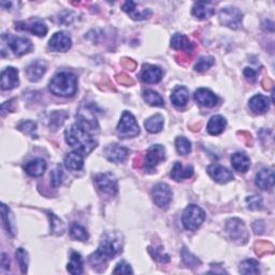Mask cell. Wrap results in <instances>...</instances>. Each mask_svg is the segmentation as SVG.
<instances>
[{
	"label": "cell",
	"instance_id": "obj_19",
	"mask_svg": "<svg viewBox=\"0 0 275 275\" xmlns=\"http://www.w3.org/2000/svg\"><path fill=\"white\" fill-rule=\"evenodd\" d=\"M9 47L12 50L15 56L20 57L25 54L29 53V52L32 50V43L29 39L26 38H13L10 42H9Z\"/></svg>",
	"mask_w": 275,
	"mask_h": 275
},
{
	"label": "cell",
	"instance_id": "obj_32",
	"mask_svg": "<svg viewBox=\"0 0 275 275\" xmlns=\"http://www.w3.org/2000/svg\"><path fill=\"white\" fill-rule=\"evenodd\" d=\"M144 126L150 133H158L163 128V117L160 114H156L145 120Z\"/></svg>",
	"mask_w": 275,
	"mask_h": 275
},
{
	"label": "cell",
	"instance_id": "obj_43",
	"mask_svg": "<svg viewBox=\"0 0 275 275\" xmlns=\"http://www.w3.org/2000/svg\"><path fill=\"white\" fill-rule=\"evenodd\" d=\"M246 203L249 210L258 211L262 209V199L259 196H251L246 198Z\"/></svg>",
	"mask_w": 275,
	"mask_h": 275
},
{
	"label": "cell",
	"instance_id": "obj_7",
	"mask_svg": "<svg viewBox=\"0 0 275 275\" xmlns=\"http://www.w3.org/2000/svg\"><path fill=\"white\" fill-rule=\"evenodd\" d=\"M172 191L169 185L165 183H159L155 185L152 189V198L154 203L156 204L158 208L167 210L172 201Z\"/></svg>",
	"mask_w": 275,
	"mask_h": 275
},
{
	"label": "cell",
	"instance_id": "obj_30",
	"mask_svg": "<svg viewBox=\"0 0 275 275\" xmlns=\"http://www.w3.org/2000/svg\"><path fill=\"white\" fill-rule=\"evenodd\" d=\"M226 125H227V120L225 117L221 115H214L209 120L206 129H208V132L210 134L218 135L225 130Z\"/></svg>",
	"mask_w": 275,
	"mask_h": 275
},
{
	"label": "cell",
	"instance_id": "obj_34",
	"mask_svg": "<svg viewBox=\"0 0 275 275\" xmlns=\"http://www.w3.org/2000/svg\"><path fill=\"white\" fill-rule=\"evenodd\" d=\"M70 236L73 240L76 241H87L89 236L88 232L83 226H81L80 223H72L70 227Z\"/></svg>",
	"mask_w": 275,
	"mask_h": 275
},
{
	"label": "cell",
	"instance_id": "obj_23",
	"mask_svg": "<svg viewBox=\"0 0 275 275\" xmlns=\"http://www.w3.org/2000/svg\"><path fill=\"white\" fill-rule=\"evenodd\" d=\"M24 170L31 177H39L43 175L47 170V162L42 158L32 159L24 166Z\"/></svg>",
	"mask_w": 275,
	"mask_h": 275
},
{
	"label": "cell",
	"instance_id": "obj_24",
	"mask_svg": "<svg viewBox=\"0 0 275 275\" xmlns=\"http://www.w3.org/2000/svg\"><path fill=\"white\" fill-rule=\"evenodd\" d=\"M249 109L256 114H263L270 109V100L263 95H256L248 102Z\"/></svg>",
	"mask_w": 275,
	"mask_h": 275
},
{
	"label": "cell",
	"instance_id": "obj_41",
	"mask_svg": "<svg viewBox=\"0 0 275 275\" xmlns=\"http://www.w3.org/2000/svg\"><path fill=\"white\" fill-rule=\"evenodd\" d=\"M16 259L17 262H19V265L21 268V271L23 274L27 273L28 269V255L26 253L24 248H19L16 251Z\"/></svg>",
	"mask_w": 275,
	"mask_h": 275
},
{
	"label": "cell",
	"instance_id": "obj_37",
	"mask_svg": "<svg viewBox=\"0 0 275 275\" xmlns=\"http://www.w3.org/2000/svg\"><path fill=\"white\" fill-rule=\"evenodd\" d=\"M175 148L179 155H188L192 152V143L185 136H177L175 140Z\"/></svg>",
	"mask_w": 275,
	"mask_h": 275
},
{
	"label": "cell",
	"instance_id": "obj_4",
	"mask_svg": "<svg viewBox=\"0 0 275 275\" xmlns=\"http://www.w3.org/2000/svg\"><path fill=\"white\" fill-rule=\"evenodd\" d=\"M205 219V213L200 206L189 204L183 212L182 221L186 230L196 231Z\"/></svg>",
	"mask_w": 275,
	"mask_h": 275
},
{
	"label": "cell",
	"instance_id": "obj_6",
	"mask_svg": "<svg viewBox=\"0 0 275 275\" xmlns=\"http://www.w3.org/2000/svg\"><path fill=\"white\" fill-rule=\"evenodd\" d=\"M219 22L221 25L231 29H238L242 23L243 14L238 8L226 7L219 11Z\"/></svg>",
	"mask_w": 275,
	"mask_h": 275
},
{
	"label": "cell",
	"instance_id": "obj_17",
	"mask_svg": "<svg viewBox=\"0 0 275 275\" xmlns=\"http://www.w3.org/2000/svg\"><path fill=\"white\" fill-rule=\"evenodd\" d=\"M123 10L134 21L148 20L153 14L151 9H138L135 3L133 2L125 3L123 6Z\"/></svg>",
	"mask_w": 275,
	"mask_h": 275
},
{
	"label": "cell",
	"instance_id": "obj_2",
	"mask_svg": "<svg viewBox=\"0 0 275 275\" xmlns=\"http://www.w3.org/2000/svg\"><path fill=\"white\" fill-rule=\"evenodd\" d=\"M65 139L68 145H70L71 148L84 155L89 154L97 146V142L95 141L89 132L77 124H74L67 129L65 132Z\"/></svg>",
	"mask_w": 275,
	"mask_h": 275
},
{
	"label": "cell",
	"instance_id": "obj_21",
	"mask_svg": "<svg viewBox=\"0 0 275 275\" xmlns=\"http://www.w3.org/2000/svg\"><path fill=\"white\" fill-rule=\"evenodd\" d=\"M171 48L175 51H183L187 55L192 54L194 52L193 43L189 39L182 33H175L171 39Z\"/></svg>",
	"mask_w": 275,
	"mask_h": 275
},
{
	"label": "cell",
	"instance_id": "obj_5",
	"mask_svg": "<svg viewBox=\"0 0 275 275\" xmlns=\"http://www.w3.org/2000/svg\"><path fill=\"white\" fill-rule=\"evenodd\" d=\"M116 132L120 139H128V138H134L140 133V128L138 125L134 116L128 111H124L120 117L119 123L116 127Z\"/></svg>",
	"mask_w": 275,
	"mask_h": 275
},
{
	"label": "cell",
	"instance_id": "obj_16",
	"mask_svg": "<svg viewBox=\"0 0 275 275\" xmlns=\"http://www.w3.org/2000/svg\"><path fill=\"white\" fill-rule=\"evenodd\" d=\"M194 99L198 105L204 108H213L217 105V97L215 94L210 89L206 88H199L195 91Z\"/></svg>",
	"mask_w": 275,
	"mask_h": 275
},
{
	"label": "cell",
	"instance_id": "obj_12",
	"mask_svg": "<svg viewBox=\"0 0 275 275\" xmlns=\"http://www.w3.org/2000/svg\"><path fill=\"white\" fill-rule=\"evenodd\" d=\"M103 154H105L106 158L109 161L114 163H122L127 159L129 150L117 143H112L107 146L105 151H103Z\"/></svg>",
	"mask_w": 275,
	"mask_h": 275
},
{
	"label": "cell",
	"instance_id": "obj_52",
	"mask_svg": "<svg viewBox=\"0 0 275 275\" xmlns=\"http://www.w3.org/2000/svg\"><path fill=\"white\" fill-rule=\"evenodd\" d=\"M123 65L125 67H128L129 69H130V70H134L135 67H136V64L133 62L132 59H128V58H124L123 59Z\"/></svg>",
	"mask_w": 275,
	"mask_h": 275
},
{
	"label": "cell",
	"instance_id": "obj_28",
	"mask_svg": "<svg viewBox=\"0 0 275 275\" xmlns=\"http://www.w3.org/2000/svg\"><path fill=\"white\" fill-rule=\"evenodd\" d=\"M214 14V8L212 3L198 2L193 7V15L199 20L209 19Z\"/></svg>",
	"mask_w": 275,
	"mask_h": 275
},
{
	"label": "cell",
	"instance_id": "obj_42",
	"mask_svg": "<svg viewBox=\"0 0 275 275\" xmlns=\"http://www.w3.org/2000/svg\"><path fill=\"white\" fill-rule=\"evenodd\" d=\"M27 29H29L31 33L36 34V36H38V37H44L45 34L48 33L47 25L43 22H41V21L32 22L30 24V26H28Z\"/></svg>",
	"mask_w": 275,
	"mask_h": 275
},
{
	"label": "cell",
	"instance_id": "obj_50",
	"mask_svg": "<svg viewBox=\"0 0 275 275\" xmlns=\"http://www.w3.org/2000/svg\"><path fill=\"white\" fill-rule=\"evenodd\" d=\"M243 74L244 76L246 77V80L248 82H255L256 81V76H257V72L254 70L253 68H245L244 71H243Z\"/></svg>",
	"mask_w": 275,
	"mask_h": 275
},
{
	"label": "cell",
	"instance_id": "obj_11",
	"mask_svg": "<svg viewBox=\"0 0 275 275\" xmlns=\"http://www.w3.org/2000/svg\"><path fill=\"white\" fill-rule=\"evenodd\" d=\"M77 125H80L85 130H96L98 128V122L96 115H95L94 107L93 106H86L81 107L79 113L76 114Z\"/></svg>",
	"mask_w": 275,
	"mask_h": 275
},
{
	"label": "cell",
	"instance_id": "obj_36",
	"mask_svg": "<svg viewBox=\"0 0 275 275\" xmlns=\"http://www.w3.org/2000/svg\"><path fill=\"white\" fill-rule=\"evenodd\" d=\"M240 272L242 274H258L259 271V263L254 259H248L241 262Z\"/></svg>",
	"mask_w": 275,
	"mask_h": 275
},
{
	"label": "cell",
	"instance_id": "obj_46",
	"mask_svg": "<svg viewBox=\"0 0 275 275\" xmlns=\"http://www.w3.org/2000/svg\"><path fill=\"white\" fill-rule=\"evenodd\" d=\"M63 176H64V173H63V170L60 167H57L56 169H54L53 171L51 172V182H52V184H53L54 187H57L62 184Z\"/></svg>",
	"mask_w": 275,
	"mask_h": 275
},
{
	"label": "cell",
	"instance_id": "obj_44",
	"mask_svg": "<svg viewBox=\"0 0 275 275\" xmlns=\"http://www.w3.org/2000/svg\"><path fill=\"white\" fill-rule=\"evenodd\" d=\"M17 129H20L21 131L27 133V134H32L37 129V124L31 122V120H23L22 123L17 125Z\"/></svg>",
	"mask_w": 275,
	"mask_h": 275
},
{
	"label": "cell",
	"instance_id": "obj_25",
	"mask_svg": "<svg viewBox=\"0 0 275 275\" xmlns=\"http://www.w3.org/2000/svg\"><path fill=\"white\" fill-rule=\"evenodd\" d=\"M65 167L70 170V171H80L82 170L83 166H84V157L83 154L74 151L67 154V156L65 157Z\"/></svg>",
	"mask_w": 275,
	"mask_h": 275
},
{
	"label": "cell",
	"instance_id": "obj_13",
	"mask_svg": "<svg viewBox=\"0 0 275 275\" xmlns=\"http://www.w3.org/2000/svg\"><path fill=\"white\" fill-rule=\"evenodd\" d=\"M72 45L70 36L65 31H58L53 34L49 42V48L54 52H67Z\"/></svg>",
	"mask_w": 275,
	"mask_h": 275
},
{
	"label": "cell",
	"instance_id": "obj_26",
	"mask_svg": "<svg viewBox=\"0 0 275 275\" xmlns=\"http://www.w3.org/2000/svg\"><path fill=\"white\" fill-rule=\"evenodd\" d=\"M230 160L232 167L239 173H246L251 167V160L244 153H235Z\"/></svg>",
	"mask_w": 275,
	"mask_h": 275
},
{
	"label": "cell",
	"instance_id": "obj_1",
	"mask_svg": "<svg viewBox=\"0 0 275 275\" xmlns=\"http://www.w3.org/2000/svg\"><path fill=\"white\" fill-rule=\"evenodd\" d=\"M122 241L116 235H107L103 237L98 249L89 256V262L94 269L100 271L106 269L107 262L122 252Z\"/></svg>",
	"mask_w": 275,
	"mask_h": 275
},
{
	"label": "cell",
	"instance_id": "obj_33",
	"mask_svg": "<svg viewBox=\"0 0 275 275\" xmlns=\"http://www.w3.org/2000/svg\"><path fill=\"white\" fill-rule=\"evenodd\" d=\"M143 99L152 107H163L165 101H163L160 95L153 89H146L143 91Z\"/></svg>",
	"mask_w": 275,
	"mask_h": 275
},
{
	"label": "cell",
	"instance_id": "obj_31",
	"mask_svg": "<svg viewBox=\"0 0 275 275\" xmlns=\"http://www.w3.org/2000/svg\"><path fill=\"white\" fill-rule=\"evenodd\" d=\"M83 258L80 254L77 253H72L70 257V262L67 265V270L69 273H71L73 275H79L83 273Z\"/></svg>",
	"mask_w": 275,
	"mask_h": 275
},
{
	"label": "cell",
	"instance_id": "obj_51",
	"mask_svg": "<svg viewBox=\"0 0 275 275\" xmlns=\"http://www.w3.org/2000/svg\"><path fill=\"white\" fill-rule=\"evenodd\" d=\"M117 81H118L120 84H124V85H132V84H133V81L131 80V77H130V76H128V75L125 74V73L118 74V75H117Z\"/></svg>",
	"mask_w": 275,
	"mask_h": 275
},
{
	"label": "cell",
	"instance_id": "obj_53",
	"mask_svg": "<svg viewBox=\"0 0 275 275\" xmlns=\"http://www.w3.org/2000/svg\"><path fill=\"white\" fill-rule=\"evenodd\" d=\"M2 266L3 270H9L10 269V260H9V258L7 257L6 254L2 255Z\"/></svg>",
	"mask_w": 275,
	"mask_h": 275
},
{
	"label": "cell",
	"instance_id": "obj_35",
	"mask_svg": "<svg viewBox=\"0 0 275 275\" xmlns=\"http://www.w3.org/2000/svg\"><path fill=\"white\" fill-rule=\"evenodd\" d=\"M49 217L51 220V232L55 236H62L65 232V225L63 220L58 218L55 214L49 213Z\"/></svg>",
	"mask_w": 275,
	"mask_h": 275
},
{
	"label": "cell",
	"instance_id": "obj_45",
	"mask_svg": "<svg viewBox=\"0 0 275 275\" xmlns=\"http://www.w3.org/2000/svg\"><path fill=\"white\" fill-rule=\"evenodd\" d=\"M9 213H10V210H9V208H8V206L6 204H3V206H2V214H3L4 226H5L6 230L8 231V234L13 235L11 221H10V218H9Z\"/></svg>",
	"mask_w": 275,
	"mask_h": 275
},
{
	"label": "cell",
	"instance_id": "obj_49",
	"mask_svg": "<svg viewBox=\"0 0 275 275\" xmlns=\"http://www.w3.org/2000/svg\"><path fill=\"white\" fill-rule=\"evenodd\" d=\"M113 273L114 274H132L133 271L131 269L130 264H128L126 261H122L116 265Z\"/></svg>",
	"mask_w": 275,
	"mask_h": 275
},
{
	"label": "cell",
	"instance_id": "obj_8",
	"mask_svg": "<svg viewBox=\"0 0 275 275\" xmlns=\"http://www.w3.org/2000/svg\"><path fill=\"white\" fill-rule=\"evenodd\" d=\"M166 159V150L160 144H155L146 153L143 166L146 171L153 172L161 161Z\"/></svg>",
	"mask_w": 275,
	"mask_h": 275
},
{
	"label": "cell",
	"instance_id": "obj_47",
	"mask_svg": "<svg viewBox=\"0 0 275 275\" xmlns=\"http://www.w3.org/2000/svg\"><path fill=\"white\" fill-rule=\"evenodd\" d=\"M255 247H256L257 255H259V256H262L265 253H273V249H274V247L271 243L264 242V241L263 242H258L255 245Z\"/></svg>",
	"mask_w": 275,
	"mask_h": 275
},
{
	"label": "cell",
	"instance_id": "obj_14",
	"mask_svg": "<svg viewBox=\"0 0 275 275\" xmlns=\"http://www.w3.org/2000/svg\"><path fill=\"white\" fill-rule=\"evenodd\" d=\"M208 173L209 175L219 184H226L230 180L234 179V174L231 172L220 165H217V163H213V165L208 167Z\"/></svg>",
	"mask_w": 275,
	"mask_h": 275
},
{
	"label": "cell",
	"instance_id": "obj_38",
	"mask_svg": "<svg viewBox=\"0 0 275 275\" xmlns=\"http://www.w3.org/2000/svg\"><path fill=\"white\" fill-rule=\"evenodd\" d=\"M67 116H68L67 113L64 111H55L54 113H52L51 115L50 127L53 128L54 130H57V129L64 124Z\"/></svg>",
	"mask_w": 275,
	"mask_h": 275
},
{
	"label": "cell",
	"instance_id": "obj_29",
	"mask_svg": "<svg viewBox=\"0 0 275 275\" xmlns=\"http://www.w3.org/2000/svg\"><path fill=\"white\" fill-rule=\"evenodd\" d=\"M189 100V91L184 86H177L171 94V102L176 108H183Z\"/></svg>",
	"mask_w": 275,
	"mask_h": 275
},
{
	"label": "cell",
	"instance_id": "obj_9",
	"mask_svg": "<svg viewBox=\"0 0 275 275\" xmlns=\"http://www.w3.org/2000/svg\"><path fill=\"white\" fill-rule=\"evenodd\" d=\"M227 232L237 243L244 244L248 240V234L244 222L239 218H232L227 221Z\"/></svg>",
	"mask_w": 275,
	"mask_h": 275
},
{
	"label": "cell",
	"instance_id": "obj_3",
	"mask_svg": "<svg viewBox=\"0 0 275 275\" xmlns=\"http://www.w3.org/2000/svg\"><path fill=\"white\" fill-rule=\"evenodd\" d=\"M50 91L59 97H73L77 90L76 76L70 72L57 73L51 80L49 85Z\"/></svg>",
	"mask_w": 275,
	"mask_h": 275
},
{
	"label": "cell",
	"instance_id": "obj_20",
	"mask_svg": "<svg viewBox=\"0 0 275 275\" xmlns=\"http://www.w3.org/2000/svg\"><path fill=\"white\" fill-rule=\"evenodd\" d=\"M47 71L45 63L36 60V62L31 63L27 68L25 69V74L28 77L30 82H38L41 80V77Z\"/></svg>",
	"mask_w": 275,
	"mask_h": 275
},
{
	"label": "cell",
	"instance_id": "obj_27",
	"mask_svg": "<svg viewBox=\"0 0 275 275\" xmlns=\"http://www.w3.org/2000/svg\"><path fill=\"white\" fill-rule=\"evenodd\" d=\"M194 174V168L192 166L184 167L180 162H175L173 168L171 170V177L176 182H182V180L192 177Z\"/></svg>",
	"mask_w": 275,
	"mask_h": 275
},
{
	"label": "cell",
	"instance_id": "obj_15",
	"mask_svg": "<svg viewBox=\"0 0 275 275\" xmlns=\"http://www.w3.org/2000/svg\"><path fill=\"white\" fill-rule=\"evenodd\" d=\"M19 70L14 67H8L2 72V89L10 90L19 86Z\"/></svg>",
	"mask_w": 275,
	"mask_h": 275
},
{
	"label": "cell",
	"instance_id": "obj_39",
	"mask_svg": "<svg viewBox=\"0 0 275 275\" xmlns=\"http://www.w3.org/2000/svg\"><path fill=\"white\" fill-rule=\"evenodd\" d=\"M180 255H182L184 263L186 265H188L189 268H197V266H199L201 264V261L199 259H198V258L196 256H194L185 247L182 249V253H180Z\"/></svg>",
	"mask_w": 275,
	"mask_h": 275
},
{
	"label": "cell",
	"instance_id": "obj_10",
	"mask_svg": "<svg viewBox=\"0 0 275 275\" xmlns=\"http://www.w3.org/2000/svg\"><path fill=\"white\" fill-rule=\"evenodd\" d=\"M95 183L97 185L99 192L103 195L113 197L117 194V180L112 173H102L95 177Z\"/></svg>",
	"mask_w": 275,
	"mask_h": 275
},
{
	"label": "cell",
	"instance_id": "obj_18",
	"mask_svg": "<svg viewBox=\"0 0 275 275\" xmlns=\"http://www.w3.org/2000/svg\"><path fill=\"white\" fill-rule=\"evenodd\" d=\"M140 76L141 80L145 83L156 84L159 83L162 79V70L157 66L146 64L143 66Z\"/></svg>",
	"mask_w": 275,
	"mask_h": 275
},
{
	"label": "cell",
	"instance_id": "obj_40",
	"mask_svg": "<svg viewBox=\"0 0 275 275\" xmlns=\"http://www.w3.org/2000/svg\"><path fill=\"white\" fill-rule=\"evenodd\" d=\"M214 65V58L211 56H202L198 60L195 66V70L198 72H204Z\"/></svg>",
	"mask_w": 275,
	"mask_h": 275
},
{
	"label": "cell",
	"instance_id": "obj_48",
	"mask_svg": "<svg viewBox=\"0 0 275 275\" xmlns=\"http://www.w3.org/2000/svg\"><path fill=\"white\" fill-rule=\"evenodd\" d=\"M149 252L150 254L152 255V257L154 258V259L158 260L159 262H168L170 260V258L168 255H165L163 253H161V249H157V248H152V247H149Z\"/></svg>",
	"mask_w": 275,
	"mask_h": 275
},
{
	"label": "cell",
	"instance_id": "obj_22",
	"mask_svg": "<svg viewBox=\"0 0 275 275\" xmlns=\"http://www.w3.org/2000/svg\"><path fill=\"white\" fill-rule=\"evenodd\" d=\"M256 185L262 191H269L274 185V172L272 169H262L256 175Z\"/></svg>",
	"mask_w": 275,
	"mask_h": 275
}]
</instances>
